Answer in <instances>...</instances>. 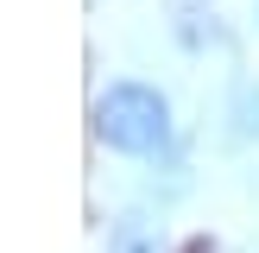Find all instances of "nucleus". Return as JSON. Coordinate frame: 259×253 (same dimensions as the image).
<instances>
[{
    "label": "nucleus",
    "instance_id": "1",
    "mask_svg": "<svg viewBox=\"0 0 259 253\" xmlns=\"http://www.w3.org/2000/svg\"><path fill=\"white\" fill-rule=\"evenodd\" d=\"M89 120H95V139L120 158H158L171 146V101L152 82H108Z\"/></svg>",
    "mask_w": 259,
    "mask_h": 253
},
{
    "label": "nucleus",
    "instance_id": "2",
    "mask_svg": "<svg viewBox=\"0 0 259 253\" xmlns=\"http://www.w3.org/2000/svg\"><path fill=\"white\" fill-rule=\"evenodd\" d=\"M234 133L259 139V89L253 82H234Z\"/></svg>",
    "mask_w": 259,
    "mask_h": 253
},
{
    "label": "nucleus",
    "instance_id": "3",
    "mask_svg": "<svg viewBox=\"0 0 259 253\" xmlns=\"http://www.w3.org/2000/svg\"><path fill=\"white\" fill-rule=\"evenodd\" d=\"M253 13H259V0H253Z\"/></svg>",
    "mask_w": 259,
    "mask_h": 253
}]
</instances>
